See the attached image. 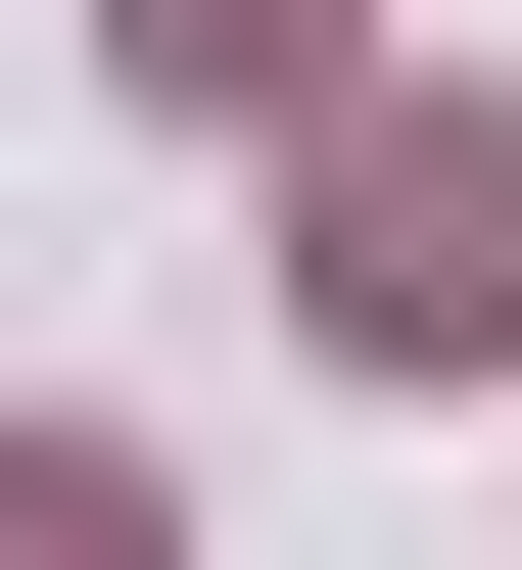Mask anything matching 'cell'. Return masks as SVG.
Instances as JSON below:
<instances>
[{"label":"cell","mask_w":522,"mask_h":570,"mask_svg":"<svg viewBox=\"0 0 522 570\" xmlns=\"http://www.w3.org/2000/svg\"><path fill=\"white\" fill-rule=\"evenodd\" d=\"M285 333H333V381H522V96H333Z\"/></svg>","instance_id":"1"},{"label":"cell","mask_w":522,"mask_h":570,"mask_svg":"<svg viewBox=\"0 0 522 570\" xmlns=\"http://www.w3.org/2000/svg\"><path fill=\"white\" fill-rule=\"evenodd\" d=\"M0 570H190V475L142 428H0Z\"/></svg>","instance_id":"2"},{"label":"cell","mask_w":522,"mask_h":570,"mask_svg":"<svg viewBox=\"0 0 522 570\" xmlns=\"http://www.w3.org/2000/svg\"><path fill=\"white\" fill-rule=\"evenodd\" d=\"M142 48H190V96H333V0H142Z\"/></svg>","instance_id":"3"}]
</instances>
